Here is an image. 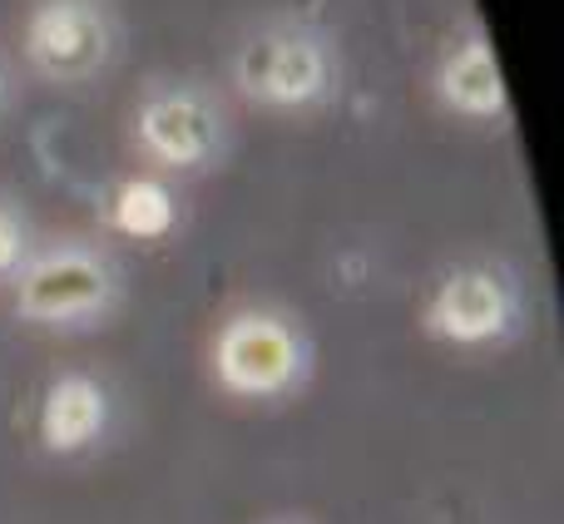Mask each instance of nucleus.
<instances>
[{
    "label": "nucleus",
    "mask_w": 564,
    "mask_h": 524,
    "mask_svg": "<svg viewBox=\"0 0 564 524\" xmlns=\"http://www.w3.org/2000/svg\"><path fill=\"white\" fill-rule=\"evenodd\" d=\"M238 99L268 114H312L337 89L332 45L307 25H263L238 40L228 65Z\"/></svg>",
    "instance_id": "1"
},
{
    "label": "nucleus",
    "mask_w": 564,
    "mask_h": 524,
    "mask_svg": "<svg viewBox=\"0 0 564 524\" xmlns=\"http://www.w3.org/2000/svg\"><path fill=\"white\" fill-rule=\"evenodd\" d=\"M208 367H214V381L228 396L273 401V396H288L302 381V371H307V341H302V331L288 317L248 307V312L224 317V327L214 331Z\"/></svg>",
    "instance_id": "2"
},
{
    "label": "nucleus",
    "mask_w": 564,
    "mask_h": 524,
    "mask_svg": "<svg viewBox=\"0 0 564 524\" xmlns=\"http://www.w3.org/2000/svg\"><path fill=\"white\" fill-rule=\"evenodd\" d=\"M115 262L99 248L59 243L25 258L15 272V312L40 327H75L95 321L115 302Z\"/></svg>",
    "instance_id": "3"
},
{
    "label": "nucleus",
    "mask_w": 564,
    "mask_h": 524,
    "mask_svg": "<svg viewBox=\"0 0 564 524\" xmlns=\"http://www.w3.org/2000/svg\"><path fill=\"white\" fill-rule=\"evenodd\" d=\"M129 144L154 174H194L224 149V114L194 85H154L129 114Z\"/></svg>",
    "instance_id": "4"
},
{
    "label": "nucleus",
    "mask_w": 564,
    "mask_h": 524,
    "mask_svg": "<svg viewBox=\"0 0 564 524\" xmlns=\"http://www.w3.org/2000/svg\"><path fill=\"white\" fill-rule=\"evenodd\" d=\"M115 50V20L105 0H35L20 25V55L40 79L85 85Z\"/></svg>",
    "instance_id": "5"
},
{
    "label": "nucleus",
    "mask_w": 564,
    "mask_h": 524,
    "mask_svg": "<svg viewBox=\"0 0 564 524\" xmlns=\"http://www.w3.org/2000/svg\"><path fill=\"white\" fill-rule=\"evenodd\" d=\"M421 327L441 347H490L516 327V287L486 262L456 268L431 287L426 307H421Z\"/></svg>",
    "instance_id": "6"
},
{
    "label": "nucleus",
    "mask_w": 564,
    "mask_h": 524,
    "mask_svg": "<svg viewBox=\"0 0 564 524\" xmlns=\"http://www.w3.org/2000/svg\"><path fill=\"white\" fill-rule=\"evenodd\" d=\"M431 95L460 124H506L510 114V89L500 75L496 45L480 25H466L441 45V59L431 69Z\"/></svg>",
    "instance_id": "7"
},
{
    "label": "nucleus",
    "mask_w": 564,
    "mask_h": 524,
    "mask_svg": "<svg viewBox=\"0 0 564 524\" xmlns=\"http://www.w3.org/2000/svg\"><path fill=\"white\" fill-rule=\"evenodd\" d=\"M109 426V396L95 376L85 371H65L45 386L40 401V446L50 456H79L89 450Z\"/></svg>",
    "instance_id": "8"
},
{
    "label": "nucleus",
    "mask_w": 564,
    "mask_h": 524,
    "mask_svg": "<svg viewBox=\"0 0 564 524\" xmlns=\"http://www.w3.org/2000/svg\"><path fill=\"white\" fill-rule=\"evenodd\" d=\"M109 228L119 238H139V243H154V238H169L178 223V204L174 188L159 174H129L109 188V208H105Z\"/></svg>",
    "instance_id": "9"
},
{
    "label": "nucleus",
    "mask_w": 564,
    "mask_h": 524,
    "mask_svg": "<svg viewBox=\"0 0 564 524\" xmlns=\"http://www.w3.org/2000/svg\"><path fill=\"white\" fill-rule=\"evenodd\" d=\"M25 258H30L25 218H20L10 204H0V277H15Z\"/></svg>",
    "instance_id": "10"
}]
</instances>
